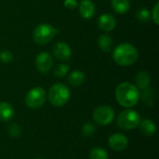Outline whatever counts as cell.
Here are the masks:
<instances>
[{"label":"cell","mask_w":159,"mask_h":159,"mask_svg":"<svg viewBox=\"0 0 159 159\" xmlns=\"http://www.w3.org/2000/svg\"><path fill=\"white\" fill-rule=\"evenodd\" d=\"M135 82H136V87L138 89H147L151 83V76L148 72L146 71H142L140 72L136 77H135Z\"/></svg>","instance_id":"5bb4252c"},{"label":"cell","mask_w":159,"mask_h":159,"mask_svg":"<svg viewBox=\"0 0 159 159\" xmlns=\"http://www.w3.org/2000/svg\"><path fill=\"white\" fill-rule=\"evenodd\" d=\"M98 46L99 48L105 53H109L112 51L114 43L112 37L107 34H102L98 38Z\"/></svg>","instance_id":"9a60e30c"},{"label":"cell","mask_w":159,"mask_h":159,"mask_svg":"<svg viewBox=\"0 0 159 159\" xmlns=\"http://www.w3.org/2000/svg\"><path fill=\"white\" fill-rule=\"evenodd\" d=\"M116 113L115 110L108 105L98 106L93 111V119L95 123L101 126H106L113 122Z\"/></svg>","instance_id":"52a82bcc"},{"label":"cell","mask_w":159,"mask_h":159,"mask_svg":"<svg viewBox=\"0 0 159 159\" xmlns=\"http://www.w3.org/2000/svg\"><path fill=\"white\" fill-rule=\"evenodd\" d=\"M90 159H109L108 154L103 148L101 147H93L89 152Z\"/></svg>","instance_id":"d6986e66"},{"label":"cell","mask_w":159,"mask_h":159,"mask_svg":"<svg viewBox=\"0 0 159 159\" xmlns=\"http://www.w3.org/2000/svg\"><path fill=\"white\" fill-rule=\"evenodd\" d=\"M108 143H109V146L111 147V149L116 152L125 150L129 145L128 138L121 133H116V134L111 135Z\"/></svg>","instance_id":"30bf717a"},{"label":"cell","mask_w":159,"mask_h":159,"mask_svg":"<svg viewBox=\"0 0 159 159\" xmlns=\"http://www.w3.org/2000/svg\"><path fill=\"white\" fill-rule=\"evenodd\" d=\"M35 159H41V158H35Z\"/></svg>","instance_id":"4316f807"},{"label":"cell","mask_w":159,"mask_h":159,"mask_svg":"<svg viewBox=\"0 0 159 159\" xmlns=\"http://www.w3.org/2000/svg\"><path fill=\"white\" fill-rule=\"evenodd\" d=\"M52 52L55 58L61 61H68L72 57V49L70 46L62 41H59L52 47Z\"/></svg>","instance_id":"ba28073f"},{"label":"cell","mask_w":159,"mask_h":159,"mask_svg":"<svg viewBox=\"0 0 159 159\" xmlns=\"http://www.w3.org/2000/svg\"><path fill=\"white\" fill-rule=\"evenodd\" d=\"M151 18H152L153 21H154L157 25H158L159 24V3L158 2L155 5L154 8H153V10H152Z\"/></svg>","instance_id":"d4e9b609"},{"label":"cell","mask_w":159,"mask_h":159,"mask_svg":"<svg viewBox=\"0 0 159 159\" xmlns=\"http://www.w3.org/2000/svg\"><path fill=\"white\" fill-rule=\"evenodd\" d=\"M95 130H96V128H95L94 124L88 122L82 128V135L84 137H90L91 135H93L95 133Z\"/></svg>","instance_id":"7402d4cb"},{"label":"cell","mask_w":159,"mask_h":159,"mask_svg":"<svg viewBox=\"0 0 159 159\" xmlns=\"http://www.w3.org/2000/svg\"><path fill=\"white\" fill-rule=\"evenodd\" d=\"M141 122V116L139 113L132 109H127L122 111L117 117V125L121 129L130 130L136 129Z\"/></svg>","instance_id":"5b68a950"},{"label":"cell","mask_w":159,"mask_h":159,"mask_svg":"<svg viewBox=\"0 0 159 159\" xmlns=\"http://www.w3.org/2000/svg\"><path fill=\"white\" fill-rule=\"evenodd\" d=\"M140 129L143 134L146 135V136H152L155 134L156 130H157V127L155 125V123L150 120V119H144L142 122H140Z\"/></svg>","instance_id":"ac0fdd59"},{"label":"cell","mask_w":159,"mask_h":159,"mask_svg":"<svg viewBox=\"0 0 159 159\" xmlns=\"http://www.w3.org/2000/svg\"><path fill=\"white\" fill-rule=\"evenodd\" d=\"M64 6L68 9H75V8L77 7L78 3H77V0H65L64 1Z\"/></svg>","instance_id":"484cf974"},{"label":"cell","mask_w":159,"mask_h":159,"mask_svg":"<svg viewBox=\"0 0 159 159\" xmlns=\"http://www.w3.org/2000/svg\"><path fill=\"white\" fill-rule=\"evenodd\" d=\"M69 69H70V66L66 63L58 64L54 70V75L59 77V78L64 77L67 75V73L69 72Z\"/></svg>","instance_id":"44dd1931"},{"label":"cell","mask_w":159,"mask_h":159,"mask_svg":"<svg viewBox=\"0 0 159 159\" xmlns=\"http://www.w3.org/2000/svg\"><path fill=\"white\" fill-rule=\"evenodd\" d=\"M14 116V109L12 105L7 102H0V120L1 121H9Z\"/></svg>","instance_id":"4fadbf2b"},{"label":"cell","mask_w":159,"mask_h":159,"mask_svg":"<svg viewBox=\"0 0 159 159\" xmlns=\"http://www.w3.org/2000/svg\"><path fill=\"white\" fill-rule=\"evenodd\" d=\"M71 92L69 88L62 83L54 84L48 91V100L56 107L64 105L70 99Z\"/></svg>","instance_id":"3957f363"},{"label":"cell","mask_w":159,"mask_h":159,"mask_svg":"<svg viewBox=\"0 0 159 159\" xmlns=\"http://www.w3.org/2000/svg\"><path fill=\"white\" fill-rule=\"evenodd\" d=\"M111 5L113 9L118 14H125L130 7L129 0H112Z\"/></svg>","instance_id":"2e32d148"},{"label":"cell","mask_w":159,"mask_h":159,"mask_svg":"<svg viewBox=\"0 0 159 159\" xmlns=\"http://www.w3.org/2000/svg\"><path fill=\"white\" fill-rule=\"evenodd\" d=\"M115 94L117 102L126 108L135 106L141 97L138 88L129 82H123L119 84L116 89Z\"/></svg>","instance_id":"6da1fadb"},{"label":"cell","mask_w":159,"mask_h":159,"mask_svg":"<svg viewBox=\"0 0 159 159\" xmlns=\"http://www.w3.org/2000/svg\"><path fill=\"white\" fill-rule=\"evenodd\" d=\"M47 100V93L43 88L36 87L28 91L25 96L24 102L29 108L37 109L44 105Z\"/></svg>","instance_id":"8992f818"},{"label":"cell","mask_w":159,"mask_h":159,"mask_svg":"<svg viewBox=\"0 0 159 159\" xmlns=\"http://www.w3.org/2000/svg\"><path fill=\"white\" fill-rule=\"evenodd\" d=\"M79 12L83 19H90L95 13V6L90 0H81L79 3Z\"/></svg>","instance_id":"7c38bea8"},{"label":"cell","mask_w":159,"mask_h":159,"mask_svg":"<svg viewBox=\"0 0 159 159\" xmlns=\"http://www.w3.org/2000/svg\"><path fill=\"white\" fill-rule=\"evenodd\" d=\"M136 18L141 21V22H148L151 20V12L145 8V7H141L137 10L136 12Z\"/></svg>","instance_id":"ffe728a7"},{"label":"cell","mask_w":159,"mask_h":159,"mask_svg":"<svg viewBox=\"0 0 159 159\" xmlns=\"http://www.w3.org/2000/svg\"><path fill=\"white\" fill-rule=\"evenodd\" d=\"M116 25V18L109 13H104L101 15L98 19V26L101 30L104 32H110L115 29Z\"/></svg>","instance_id":"8fae6325"},{"label":"cell","mask_w":159,"mask_h":159,"mask_svg":"<svg viewBox=\"0 0 159 159\" xmlns=\"http://www.w3.org/2000/svg\"><path fill=\"white\" fill-rule=\"evenodd\" d=\"M13 61V54L8 50H2L0 52V61L3 63H9Z\"/></svg>","instance_id":"603a6c76"},{"label":"cell","mask_w":159,"mask_h":159,"mask_svg":"<svg viewBox=\"0 0 159 159\" xmlns=\"http://www.w3.org/2000/svg\"><path fill=\"white\" fill-rule=\"evenodd\" d=\"M7 132H8V135L11 136V137H17L20 134L21 132V129L19 125L17 124H12L8 127L7 129Z\"/></svg>","instance_id":"cb8c5ba5"},{"label":"cell","mask_w":159,"mask_h":159,"mask_svg":"<svg viewBox=\"0 0 159 159\" xmlns=\"http://www.w3.org/2000/svg\"><path fill=\"white\" fill-rule=\"evenodd\" d=\"M139 52L137 48L129 43L119 44L113 51L115 62L120 66H129L137 61Z\"/></svg>","instance_id":"7a4b0ae2"},{"label":"cell","mask_w":159,"mask_h":159,"mask_svg":"<svg viewBox=\"0 0 159 159\" xmlns=\"http://www.w3.org/2000/svg\"><path fill=\"white\" fill-rule=\"evenodd\" d=\"M35 66L38 72L41 74H47L48 72H49L53 66V59L51 55L47 51L40 52L36 56Z\"/></svg>","instance_id":"9c48e42d"},{"label":"cell","mask_w":159,"mask_h":159,"mask_svg":"<svg viewBox=\"0 0 159 159\" xmlns=\"http://www.w3.org/2000/svg\"><path fill=\"white\" fill-rule=\"evenodd\" d=\"M68 83L71 85V86H74V87H77V86H80L84 83L85 81V74L82 72V71H79V70H75V71H73L68 78Z\"/></svg>","instance_id":"e0dca14e"},{"label":"cell","mask_w":159,"mask_h":159,"mask_svg":"<svg viewBox=\"0 0 159 159\" xmlns=\"http://www.w3.org/2000/svg\"><path fill=\"white\" fill-rule=\"evenodd\" d=\"M59 31L48 23H40L33 32V39L38 45H46L49 43Z\"/></svg>","instance_id":"277c9868"}]
</instances>
